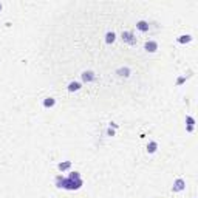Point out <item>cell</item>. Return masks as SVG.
Listing matches in <instances>:
<instances>
[{"label": "cell", "mask_w": 198, "mask_h": 198, "mask_svg": "<svg viewBox=\"0 0 198 198\" xmlns=\"http://www.w3.org/2000/svg\"><path fill=\"white\" fill-rule=\"evenodd\" d=\"M184 189V181L183 180H177L173 184V191H183Z\"/></svg>", "instance_id": "2"}, {"label": "cell", "mask_w": 198, "mask_h": 198, "mask_svg": "<svg viewBox=\"0 0 198 198\" xmlns=\"http://www.w3.org/2000/svg\"><path fill=\"white\" fill-rule=\"evenodd\" d=\"M70 167V163H64V164H59V169L60 170H65V169H68Z\"/></svg>", "instance_id": "10"}, {"label": "cell", "mask_w": 198, "mask_h": 198, "mask_svg": "<svg viewBox=\"0 0 198 198\" xmlns=\"http://www.w3.org/2000/svg\"><path fill=\"white\" fill-rule=\"evenodd\" d=\"M187 122H189V130H192V125H194V118H187Z\"/></svg>", "instance_id": "12"}, {"label": "cell", "mask_w": 198, "mask_h": 198, "mask_svg": "<svg viewBox=\"0 0 198 198\" xmlns=\"http://www.w3.org/2000/svg\"><path fill=\"white\" fill-rule=\"evenodd\" d=\"M191 40V36H181V39H180V42L183 43V42H189Z\"/></svg>", "instance_id": "11"}, {"label": "cell", "mask_w": 198, "mask_h": 198, "mask_svg": "<svg viewBox=\"0 0 198 198\" xmlns=\"http://www.w3.org/2000/svg\"><path fill=\"white\" fill-rule=\"evenodd\" d=\"M79 88H81V84H77V82H71L70 87H68L70 91H74V90H79Z\"/></svg>", "instance_id": "4"}, {"label": "cell", "mask_w": 198, "mask_h": 198, "mask_svg": "<svg viewBox=\"0 0 198 198\" xmlns=\"http://www.w3.org/2000/svg\"><path fill=\"white\" fill-rule=\"evenodd\" d=\"M156 48H158V43H156V42H147V43H146V50L150 51V53L156 51Z\"/></svg>", "instance_id": "1"}, {"label": "cell", "mask_w": 198, "mask_h": 198, "mask_svg": "<svg viewBox=\"0 0 198 198\" xmlns=\"http://www.w3.org/2000/svg\"><path fill=\"white\" fill-rule=\"evenodd\" d=\"M132 37H133V36H132L130 33H122V39H125L129 43H135V42H136V40H135V39H132Z\"/></svg>", "instance_id": "3"}, {"label": "cell", "mask_w": 198, "mask_h": 198, "mask_svg": "<svg viewBox=\"0 0 198 198\" xmlns=\"http://www.w3.org/2000/svg\"><path fill=\"white\" fill-rule=\"evenodd\" d=\"M0 9H2V5H0Z\"/></svg>", "instance_id": "13"}, {"label": "cell", "mask_w": 198, "mask_h": 198, "mask_svg": "<svg viewBox=\"0 0 198 198\" xmlns=\"http://www.w3.org/2000/svg\"><path fill=\"white\" fill-rule=\"evenodd\" d=\"M138 28H139L141 31H147V29H149V25H147V22H139V23H138Z\"/></svg>", "instance_id": "5"}, {"label": "cell", "mask_w": 198, "mask_h": 198, "mask_svg": "<svg viewBox=\"0 0 198 198\" xmlns=\"http://www.w3.org/2000/svg\"><path fill=\"white\" fill-rule=\"evenodd\" d=\"M113 40H115V34H113V33H108V34H107V42L110 43V42H113Z\"/></svg>", "instance_id": "9"}, {"label": "cell", "mask_w": 198, "mask_h": 198, "mask_svg": "<svg viewBox=\"0 0 198 198\" xmlns=\"http://www.w3.org/2000/svg\"><path fill=\"white\" fill-rule=\"evenodd\" d=\"M54 105V99L53 98H46V101H45V107H53Z\"/></svg>", "instance_id": "6"}, {"label": "cell", "mask_w": 198, "mask_h": 198, "mask_svg": "<svg viewBox=\"0 0 198 198\" xmlns=\"http://www.w3.org/2000/svg\"><path fill=\"white\" fill-rule=\"evenodd\" d=\"M93 73H84L82 74V77H84V81H91L93 79V76H91Z\"/></svg>", "instance_id": "8"}, {"label": "cell", "mask_w": 198, "mask_h": 198, "mask_svg": "<svg viewBox=\"0 0 198 198\" xmlns=\"http://www.w3.org/2000/svg\"><path fill=\"white\" fill-rule=\"evenodd\" d=\"M147 150H149L150 153H153V152L156 150V142H150V144H149V147H147Z\"/></svg>", "instance_id": "7"}]
</instances>
